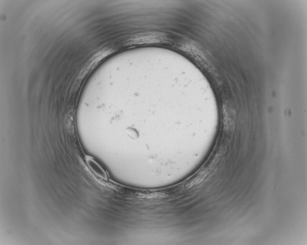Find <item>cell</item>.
<instances>
[{
    "label": "cell",
    "instance_id": "1",
    "mask_svg": "<svg viewBox=\"0 0 307 245\" xmlns=\"http://www.w3.org/2000/svg\"><path fill=\"white\" fill-rule=\"evenodd\" d=\"M90 166L91 168H92L93 170H94V171L95 172H96L97 174L99 176H101L104 177V175H105V173H104V171L102 170V168L100 167L99 166L97 165L96 162H95L94 161H90Z\"/></svg>",
    "mask_w": 307,
    "mask_h": 245
}]
</instances>
